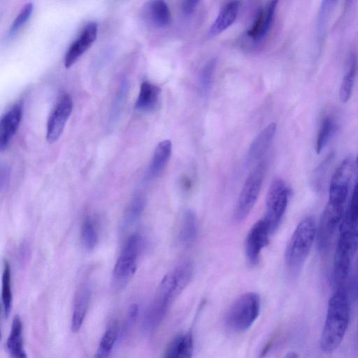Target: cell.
Listing matches in <instances>:
<instances>
[{
    "mask_svg": "<svg viewBox=\"0 0 358 358\" xmlns=\"http://www.w3.org/2000/svg\"><path fill=\"white\" fill-rule=\"evenodd\" d=\"M198 234V220L195 213L187 210L182 215L178 240L181 246L189 248L196 241Z\"/></svg>",
    "mask_w": 358,
    "mask_h": 358,
    "instance_id": "18",
    "label": "cell"
},
{
    "mask_svg": "<svg viewBox=\"0 0 358 358\" xmlns=\"http://www.w3.org/2000/svg\"><path fill=\"white\" fill-rule=\"evenodd\" d=\"M316 234L315 222L310 216L303 218L296 226L285 252L286 264L292 271L300 269L306 260Z\"/></svg>",
    "mask_w": 358,
    "mask_h": 358,
    "instance_id": "4",
    "label": "cell"
},
{
    "mask_svg": "<svg viewBox=\"0 0 358 358\" xmlns=\"http://www.w3.org/2000/svg\"><path fill=\"white\" fill-rule=\"evenodd\" d=\"M357 58L355 54L350 57L345 75L339 88V99L346 103L350 99L357 71Z\"/></svg>",
    "mask_w": 358,
    "mask_h": 358,
    "instance_id": "25",
    "label": "cell"
},
{
    "mask_svg": "<svg viewBox=\"0 0 358 358\" xmlns=\"http://www.w3.org/2000/svg\"><path fill=\"white\" fill-rule=\"evenodd\" d=\"M357 343H358V331H357Z\"/></svg>",
    "mask_w": 358,
    "mask_h": 358,
    "instance_id": "37",
    "label": "cell"
},
{
    "mask_svg": "<svg viewBox=\"0 0 358 358\" xmlns=\"http://www.w3.org/2000/svg\"><path fill=\"white\" fill-rule=\"evenodd\" d=\"M270 234L271 230L264 218L258 220L251 227L245 245L246 258L250 264L255 265L259 262L262 249L269 243Z\"/></svg>",
    "mask_w": 358,
    "mask_h": 358,
    "instance_id": "11",
    "label": "cell"
},
{
    "mask_svg": "<svg viewBox=\"0 0 358 358\" xmlns=\"http://www.w3.org/2000/svg\"><path fill=\"white\" fill-rule=\"evenodd\" d=\"M240 2L237 1L226 3L210 26L208 32V36H215L229 27L237 17Z\"/></svg>",
    "mask_w": 358,
    "mask_h": 358,
    "instance_id": "17",
    "label": "cell"
},
{
    "mask_svg": "<svg viewBox=\"0 0 358 358\" xmlns=\"http://www.w3.org/2000/svg\"><path fill=\"white\" fill-rule=\"evenodd\" d=\"M354 170L353 162L350 158H347L341 163L332 176L328 201L317 229V237L322 242H331L337 227L341 224Z\"/></svg>",
    "mask_w": 358,
    "mask_h": 358,
    "instance_id": "1",
    "label": "cell"
},
{
    "mask_svg": "<svg viewBox=\"0 0 358 358\" xmlns=\"http://www.w3.org/2000/svg\"><path fill=\"white\" fill-rule=\"evenodd\" d=\"M172 151V143L169 140H164L156 146L148 169V178L157 177L166 166Z\"/></svg>",
    "mask_w": 358,
    "mask_h": 358,
    "instance_id": "22",
    "label": "cell"
},
{
    "mask_svg": "<svg viewBox=\"0 0 358 358\" xmlns=\"http://www.w3.org/2000/svg\"><path fill=\"white\" fill-rule=\"evenodd\" d=\"M10 268L8 263L5 262L2 273L1 302L3 315L8 317L12 306V291L10 285Z\"/></svg>",
    "mask_w": 358,
    "mask_h": 358,
    "instance_id": "28",
    "label": "cell"
},
{
    "mask_svg": "<svg viewBox=\"0 0 358 358\" xmlns=\"http://www.w3.org/2000/svg\"><path fill=\"white\" fill-rule=\"evenodd\" d=\"M289 189L280 178L272 181L266 200V213L264 219L271 234L278 227L287 207Z\"/></svg>",
    "mask_w": 358,
    "mask_h": 358,
    "instance_id": "9",
    "label": "cell"
},
{
    "mask_svg": "<svg viewBox=\"0 0 358 358\" xmlns=\"http://www.w3.org/2000/svg\"><path fill=\"white\" fill-rule=\"evenodd\" d=\"M161 93V89L156 85L143 81L140 87V91L135 103V108L142 111L153 110L157 106Z\"/></svg>",
    "mask_w": 358,
    "mask_h": 358,
    "instance_id": "21",
    "label": "cell"
},
{
    "mask_svg": "<svg viewBox=\"0 0 358 358\" xmlns=\"http://www.w3.org/2000/svg\"><path fill=\"white\" fill-rule=\"evenodd\" d=\"M217 59H209L202 67L199 78V90L202 95L208 93L217 66Z\"/></svg>",
    "mask_w": 358,
    "mask_h": 358,
    "instance_id": "30",
    "label": "cell"
},
{
    "mask_svg": "<svg viewBox=\"0 0 358 358\" xmlns=\"http://www.w3.org/2000/svg\"><path fill=\"white\" fill-rule=\"evenodd\" d=\"M21 102L13 105L1 117L0 121V150L6 148L15 135L22 119Z\"/></svg>",
    "mask_w": 358,
    "mask_h": 358,
    "instance_id": "14",
    "label": "cell"
},
{
    "mask_svg": "<svg viewBox=\"0 0 358 358\" xmlns=\"http://www.w3.org/2000/svg\"><path fill=\"white\" fill-rule=\"evenodd\" d=\"M192 273V263L185 262L164 277L145 313L143 327L145 331H152L161 324L172 303L189 283Z\"/></svg>",
    "mask_w": 358,
    "mask_h": 358,
    "instance_id": "2",
    "label": "cell"
},
{
    "mask_svg": "<svg viewBox=\"0 0 358 358\" xmlns=\"http://www.w3.org/2000/svg\"><path fill=\"white\" fill-rule=\"evenodd\" d=\"M10 358H27L22 338V323L19 315L13 317L10 334L6 341Z\"/></svg>",
    "mask_w": 358,
    "mask_h": 358,
    "instance_id": "19",
    "label": "cell"
},
{
    "mask_svg": "<svg viewBox=\"0 0 358 358\" xmlns=\"http://www.w3.org/2000/svg\"><path fill=\"white\" fill-rule=\"evenodd\" d=\"M145 17L154 26L162 28L171 22V13L166 3L162 0L148 2L144 8Z\"/></svg>",
    "mask_w": 358,
    "mask_h": 358,
    "instance_id": "20",
    "label": "cell"
},
{
    "mask_svg": "<svg viewBox=\"0 0 358 358\" xmlns=\"http://www.w3.org/2000/svg\"><path fill=\"white\" fill-rule=\"evenodd\" d=\"M275 130L276 125L272 122L256 136L248 150L247 162L249 164L259 161L264 156L272 144Z\"/></svg>",
    "mask_w": 358,
    "mask_h": 358,
    "instance_id": "15",
    "label": "cell"
},
{
    "mask_svg": "<svg viewBox=\"0 0 358 358\" xmlns=\"http://www.w3.org/2000/svg\"><path fill=\"white\" fill-rule=\"evenodd\" d=\"M33 10V4L31 2L24 4L20 12L13 21L10 25L8 36L10 38L13 37L15 34L18 31L20 27L25 23V22L29 18Z\"/></svg>",
    "mask_w": 358,
    "mask_h": 358,
    "instance_id": "32",
    "label": "cell"
},
{
    "mask_svg": "<svg viewBox=\"0 0 358 358\" xmlns=\"http://www.w3.org/2000/svg\"><path fill=\"white\" fill-rule=\"evenodd\" d=\"M99 240L98 232L94 221L87 217L83 223L81 228V241L87 250L94 249Z\"/></svg>",
    "mask_w": 358,
    "mask_h": 358,
    "instance_id": "31",
    "label": "cell"
},
{
    "mask_svg": "<svg viewBox=\"0 0 358 358\" xmlns=\"http://www.w3.org/2000/svg\"><path fill=\"white\" fill-rule=\"evenodd\" d=\"M118 329L116 324H111L103 334L95 358H108L117 338Z\"/></svg>",
    "mask_w": 358,
    "mask_h": 358,
    "instance_id": "27",
    "label": "cell"
},
{
    "mask_svg": "<svg viewBox=\"0 0 358 358\" xmlns=\"http://www.w3.org/2000/svg\"><path fill=\"white\" fill-rule=\"evenodd\" d=\"M199 1L197 0H187L181 3V12L185 16L191 15L198 6Z\"/></svg>",
    "mask_w": 358,
    "mask_h": 358,
    "instance_id": "33",
    "label": "cell"
},
{
    "mask_svg": "<svg viewBox=\"0 0 358 358\" xmlns=\"http://www.w3.org/2000/svg\"><path fill=\"white\" fill-rule=\"evenodd\" d=\"M10 178L9 169L7 166H1L0 173V187L1 191H3L8 184Z\"/></svg>",
    "mask_w": 358,
    "mask_h": 358,
    "instance_id": "34",
    "label": "cell"
},
{
    "mask_svg": "<svg viewBox=\"0 0 358 358\" xmlns=\"http://www.w3.org/2000/svg\"><path fill=\"white\" fill-rule=\"evenodd\" d=\"M260 308V298L257 293H245L240 296L228 310L225 324L234 331H246L258 317Z\"/></svg>",
    "mask_w": 358,
    "mask_h": 358,
    "instance_id": "7",
    "label": "cell"
},
{
    "mask_svg": "<svg viewBox=\"0 0 358 358\" xmlns=\"http://www.w3.org/2000/svg\"><path fill=\"white\" fill-rule=\"evenodd\" d=\"M358 250V229L340 232L332 271V282L336 289L345 288L352 261Z\"/></svg>",
    "mask_w": 358,
    "mask_h": 358,
    "instance_id": "6",
    "label": "cell"
},
{
    "mask_svg": "<svg viewBox=\"0 0 358 358\" xmlns=\"http://www.w3.org/2000/svg\"><path fill=\"white\" fill-rule=\"evenodd\" d=\"M350 320V303L345 288L336 289L329 300L320 340L324 353H331L341 343Z\"/></svg>",
    "mask_w": 358,
    "mask_h": 358,
    "instance_id": "3",
    "label": "cell"
},
{
    "mask_svg": "<svg viewBox=\"0 0 358 358\" xmlns=\"http://www.w3.org/2000/svg\"><path fill=\"white\" fill-rule=\"evenodd\" d=\"M336 128V123L331 116L327 115L322 119L315 143V150L317 154H320L326 146Z\"/></svg>",
    "mask_w": 358,
    "mask_h": 358,
    "instance_id": "26",
    "label": "cell"
},
{
    "mask_svg": "<svg viewBox=\"0 0 358 358\" xmlns=\"http://www.w3.org/2000/svg\"><path fill=\"white\" fill-rule=\"evenodd\" d=\"M72 108L71 96L67 93L63 94L59 98L48 120L46 140L48 143H52L59 139Z\"/></svg>",
    "mask_w": 358,
    "mask_h": 358,
    "instance_id": "10",
    "label": "cell"
},
{
    "mask_svg": "<svg viewBox=\"0 0 358 358\" xmlns=\"http://www.w3.org/2000/svg\"><path fill=\"white\" fill-rule=\"evenodd\" d=\"M266 169V163L262 160L250 172L240 192L234 210V219L241 222L248 215L259 195Z\"/></svg>",
    "mask_w": 358,
    "mask_h": 358,
    "instance_id": "8",
    "label": "cell"
},
{
    "mask_svg": "<svg viewBox=\"0 0 358 358\" xmlns=\"http://www.w3.org/2000/svg\"><path fill=\"white\" fill-rule=\"evenodd\" d=\"M90 296V290L87 285L80 288L76 294L71 319V329L73 331H78L83 324L88 310Z\"/></svg>",
    "mask_w": 358,
    "mask_h": 358,
    "instance_id": "23",
    "label": "cell"
},
{
    "mask_svg": "<svg viewBox=\"0 0 358 358\" xmlns=\"http://www.w3.org/2000/svg\"><path fill=\"white\" fill-rule=\"evenodd\" d=\"M283 358H299L297 353L295 352H289L287 353Z\"/></svg>",
    "mask_w": 358,
    "mask_h": 358,
    "instance_id": "35",
    "label": "cell"
},
{
    "mask_svg": "<svg viewBox=\"0 0 358 358\" xmlns=\"http://www.w3.org/2000/svg\"><path fill=\"white\" fill-rule=\"evenodd\" d=\"M277 3V1H268L257 10L255 18L247 31L248 36L253 41H261L269 31L274 19Z\"/></svg>",
    "mask_w": 358,
    "mask_h": 358,
    "instance_id": "13",
    "label": "cell"
},
{
    "mask_svg": "<svg viewBox=\"0 0 358 358\" xmlns=\"http://www.w3.org/2000/svg\"><path fill=\"white\" fill-rule=\"evenodd\" d=\"M98 24L89 22L78 37L70 45L64 57V66L69 68L91 46L96 38Z\"/></svg>",
    "mask_w": 358,
    "mask_h": 358,
    "instance_id": "12",
    "label": "cell"
},
{
    "mask_svg": "<svg viewBox=\"0 0 358 358\" xmlns=\"http://www.w3.org/2000/svg\"><path fill=\"white\" fill-rule=\"evenodd\" d=\"M143 243V238L138 234H133L125 242L111 275L110 284L113 289L122 290L133 278L137 269Z\"/></svg>",
    "mask_w": 358,
    "mask_h": 358,
    "instance_id": "5",
    "label": "cell"
},
{
    "mask_svg": "<svg viewBox=\"0 0 358 358\" xmlns=\"http://www.w3.org/2000/svg\"><path fill=\"white\" fill-rule=\"evenodd\" d=\"M193 350L192 334L190 331L180 334L170 341L163 358H192Z\"/></svg>",
    "mask_w": 358,
    "mask_h": 358,
    "instance_id": "16",
    "label": "cell"
},
{
    "mask_svg": "<svg viewBox=\"0 0 358 358\" xmlns=\"http://www.w3.org/2000/svg\"><path fill=\"white\" fill-rule=\"evenodd\" d=\"M145 205V198L142 195L135 196L128 204L124 214L123 224L128 226L135 222L141 216Z\"/></svg>",
    "mask_w": 358,
    "mask_h": 358,
    "instance_id": "29",
    "label": "cell"
},
{
    "mask_svg": "<svg viewBox=\"0 0 358 358\" xmlns=\"http://www.w3.org/2000/svg\"><path fill=\"white\" fill-rule=\"evenodd\" d=\"M355 294L356 296H358V279L356 281V284H355Z\"/></svg>",
    "mask_w": 358,
    "mask_h": 358,
    "instance_id": "36",
    "label": "cell"
},
{
    "mask_svg": "<svg viewBox=\"0 0 358 358\" xmlns=\"http://www.w3.org/2000/svg\"><path fill=\"white\" fill-rule=\"evenodd\" d=\"M357 178L347 210L340 225V231L358 229V157L356 159Z\"/></svg>",
    "mask_w": 358,
    "mask_h": 358,
    "instance_id": "24",
    "label": "cell"
}]
</instances>
